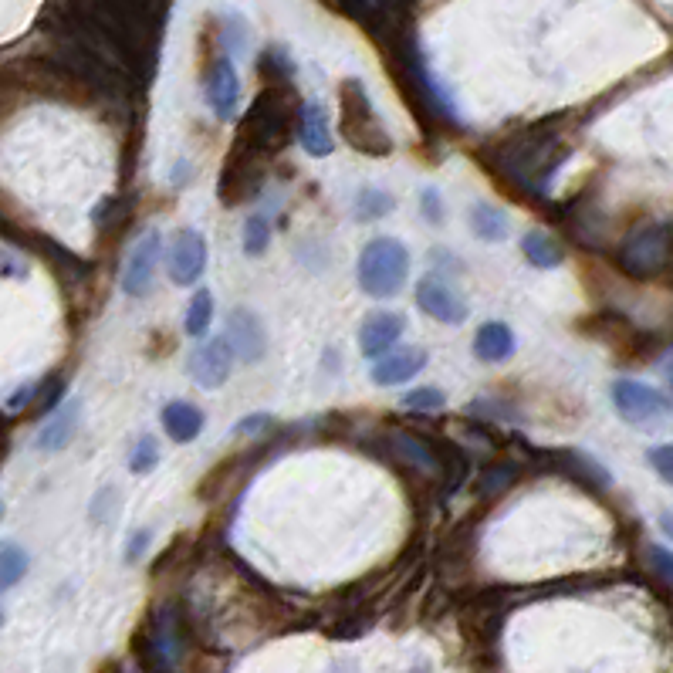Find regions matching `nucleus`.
Masks as SVG:
<instances>
[{
  "label": "nucleus",
  "instance_id": "nucleus-1",
  "mask_svg": "<svg viewBox=\"0 0 673 673\" xmlns=\"http://www.w3.org/2000/svg\"><path fill=\"white\" fill-rule=\"evenodd\" d=\"M410 278V251L396 237H376L359 254V288L369 298H396Z\"/></svg>",
  "mask_w": 673,
  "mask_h": 673
},
{
  "label": "nucleus",
  "instance_id": "nucleus-2",
  "mask_svg": "<svg viewBox=\"0 0 673 673\" xmlns=\"http://www.w3.org/2000/svg\"><path fill=\"white\" fill-rule=\"evenodd\" d=\"M609 396H613L616 413L633 427H653V423H663L673 413L670 396L640 383V379H616Z\"/></svg>",
  "mask_w": 673,
  "mask_h": 673
},
{
  "label": "nucleus",
  "instance_id": "nucleus-3",
  "mask_svg": "<svg viewBox=\"0 0 673 673\" xmlns=\"http://www.w3.org/2000/svg\"><path fill=\"white\" fill-rule=\"evenodd\" d=\"M670 237L673 230L667 224L646 227L640 234H633L630 241L619 247V268L630 274V278H650L670 258Z\"/></svg>",
  "mask_w": 673,
  "mask_h": 673
},
{
  "label": "nucleus",
  "instance_id": "nucleus-4",
  "mask_svg": "<svg viewBox=\"0 0 673 673\" xmlns=\"http://www.w3.org/2000/svg\"><path fill=\"white\" fill-rule=\"evenodd\" d=\"M159 251H163V234H159V230H149V234H143L132 244L126 268H122V291H126L129 298H146L149 291H153Z\"/></svg>",
  "mask_w": 673,
  "mask_h": 673
},
{
  "label": "nucleus",
  "instance_id": "nucleus-5",
  "mask_svg": "<svg viewBox=\"0 0 673 673\" xmlns=\"http://www.w3.org/2000/svg\"><path fill=\"white\" fill-rule=\"evenodd\" d=\"M342 132H345V139H349V143L356 146L359 153H366V156H386L389 149H393V143H389V136H386V129L379 126L373 109H369L366 95H359V92H356V105L345 99Z\"/></svg>",
  "mask_w": 673,
  "mask_h": 673
},
{
  "label": "nucleus",
  "instance_id": "nucleus-6",
  "mask_svg": "<svg viewBox=\"0 0 673 673\" xmlns=\"http://www.w3.org/2000/svg\"><path fill=\"white\" fill-rule=\"evenodd\" d=\"M207 271V241L200 230L180 227L170 241V281L180 288L197 285Z\"/></svg>",
  "mask_w": 673,
  "mask_h": 673
},
{
  "label": "nucleus",
  "instance_id": "nucleus-7",
  "mask_svg": "<svg viewBox=\"0 0 673 673\" xmlns=\"http://www.w3.org/2000/svg\"><path fill=\"white\" fill-rule=\"evenodd\" d=\"M416 305L440 325H464L467 315H471V305H467L440 274H427V278L416 285Z\"/></svg>",
  "mask_w": 673,
  "mask_h": 673
},
{
  "label": "nucleus",
  "instance_id": "nucleus-8",
  "mask_svg": "<svg viewBox=\"0 0 673 673\" xmlns=\"http://www.w3.org/2000/svg\"><path fill=\"white\" fill-rule=\"evenodd\" d=\"M234 349H230L227 335H214L210 342L197 345L187 359V373L197 379L203 389H220L230 379V369H234Z\"/></svg>",
  "mask_w": 673,
  "mask_h": 673
},
{
  "label": "nucleus",
  "instance_id": "nucleus-9",
  "mask_svg": "<svg viewBox=\"0 0 673 673\" xmlns=\"http://www.w3.org/2000/svg\"><path fill=\"white\" fill-rule=\"evenodd\" d=\"M224 335H227L230 349H234V356L247 362V366L261 362L264 352H268V335H264L261 318L254 315L251 308H234V312L227 315Z\"/></svg>",
  "mask_w": 673,
  "mask_h": 673
},
{
  "label": "nucleus",
  "instance_id": "nucleus-10",
  "mask_svg": "<svg viewBox=\"0 0 673 673\" xmlns=\"http://www.w3.org/2000/svg\"><path fill=\"white\" fill-rule=\"evenodd\" d=\"M406 329V318L396 312H373L359 329V349L366 359H383Z\"/></svg>",
  "mask_w": 673,
  "mask_h": 673
},
{
  "label": "nucleus",
  "instance_id": "nucleus-11",
  "mask_svg": "<svg viewBox=\"0 0 673 673\" xmlns=\"http://www.w3.org/2000/svg\"><path fill=\"white\" fill-rule=\"evenodd\" d=\"M423 366H427V352H423V349L386 352L383 359L373 362L369 379H373L376 386H403V383H410L413 376H420Z\"/></svg>",
  "mask_w": 673,
  "mask_h": 673
},
{
  "label": "nucleus",
  "instance_id": "nucleus-12",
  "mask_svg": "<svg viewBox=\"0 0 673 673\" xmlns=\"http://www.w3.org/2000/svg\"><path fill=\"white\" fill-rule=\"evenodd\" d=\"M78 420H82V403L78 400L58 406V410L51 413L38 430V450L41 454H58V450H65L68 444H72Z\"/></svg>",
  "mask_w": 673,
  "mask_h": 673
},
{
  "label": "nucleus",
  "instance_id": "nucleus-13",
  "mask_svg": "<svg viewBox=\"0 0 673 673\" xmlns=\"http://www.w3.org/2000/svg\"><path fill=\"white\" fill-rule=\"evenodd\" d=\"M159 420H163L166 437L176 440V444H193L203 430V410L187 400H170L159 413Z\"/></svg>",
  "mask_w": 673,
  "mask_h": 673
},
{
  "label": "nucleus",
  "instance_id": "nucleus-14",
  "mask_svg": "<svg viewBox=\"0 0 673 673\" xmlns=\"http://www.w3.org/2000/svg\"><path fill=\"white\" fill-rule=\"evenodd\" d=\"M515 352V332L504 322H487L474 335V356L484 362H504Z\"/></svg>",
  "mask_w": 673,
  "mask_h": 673
},
{
  "label": "nucleus",
  "instance_id": "nucleus-15",
  "mask_svg": "<svg viewBox=\"0 0 673 673\" xmlns=\"http://www.w3.org/2000/svg\"><path fill=\"white\" fill-rule=\"evenodd\" d=\"M471 230H474L477 241L498 244V241H508L511 220L501 207H494V203H487V200H477L471 207Z\"/></svg>",
  "mask_w": 673,
  "mask_h": 673
},
{
  "label": "nucleus",
  "instance_id": "nucleus-16",
  "mask_svg": "<svg viewBox=\"0 0 673 673\" xmlns=\"http://www.w3.org/2000/svg\"><path fill=\"white\" fill-rule=\"evenodd\" d=\"M301 149L308 156H329L332 153V132L325 122V112L318 105H305L301 109Z\"/></svg>",
  "mask_w": 673,
  "mask_h": 673
},
{
  "label": "nucleus",
  "instance_id": "nucleus-17",
  "mask_svg": "<svg viewBox=\"0 0 673 673\" xmlns=\"http://www.w3.org/2000/svg\"><path fill=\"white\" fill-rule=\"evenodd\" d=\"M207 102L220 119H230L237 109V78L230 72L227 61H217L214 65V75H210V85H207Z\"/></svg>",
  "mask_w": 673,
  "mask_h": 673
},
{
  "label": "nucleus",
  "instance_id": "nucleus-18",
  "mask_svg": "<svg viewBox=\"0 0 673 673\" xmlns=\"http://www.w3.org/2000/svg\"><path fill=\"white\" fill-rule=\"evenodd\" d=\"M521 251H525V258L531 268H559V264L565 261V251L562 244L555 241L552 234H545V230H528L525 241H521Z\"/></svg>",
  "mask_w": 673,
  "mask_h": 673
},
{
  "label": "nucleus",
  "instance_id": "nucleus-19",
  "mask_svg": "<svg viewBox=\"0 0 673 673\" xmlns=\"http://www.w3.org/2000/svg\"><path fill=\"white\" fill-rule=\"evenodd\" d=\"M210 322H214V295H210L207 288H200L187 305L183 329H187V335H193V339H200V335L210 329Z\"/></svg>",
  "mask_w": 673,
  "mask_h": 673
},
{
  "label": "nucleus",
  "instance_id": "nucleus-20",
  "mask_svg": "<svg viewBox=\"0 0 673 673\" xmlns=\"http://www.w3.org/2000/svg\"><path fill=\"white\" fill-rule=\"evenodd\" d=\"M389 210H393V197H389L386 190H373V187H366V190H359V197H356V207H352V214H356L359 224H373V220L386 217Z\"/></svg>",
  "mask_w": 673,
  "mask_h": 673
},
{
  "label": "nucleus",
  "instance_id": "nucleus-21",
  "mask_svg": "<svg viewBox=\"0 0 673 673\" xmlns=\"http://www.w3.org/2000/svg\"><path fill=\"white\" fill-rule=\"evenodd\" d=\"M268 244H271V220L261 217V214L247 217V224H244V251L251 254V258H261V254L268 251Z\"/></svg>",
  "mask_w": 673,
  "mask_h": 673
},
{
  "label": "nucleus",
  "instance_id": "nucleus-22",
  "mask_svg": "<svg viewBox=\"0 0 673 673\" xmlns=\"http://www.w3.org/2000/svg\"><path fill=\"white\" fill-rule=\"evenodd\" d=\"M0 565H4V589H14L28 575V552L21 545L7 542L4 552H0Z\"/></svg>",
  "mask_w": 673,
  "mask_h": 673
},
{
  "label": "nucleus",
  "instance_id": "nucleus-23",
  "mask_svg": "<svg viewBox=\"0 0 673 673\" xmlns=\"http://www.w3.org/2000/svg\"><path fill=\"white\" fill-rule=\"evenodd\" d=\"M444 403H447V396L440 393L437 386H420L403 396V406L413 413H437V410H444Z\"/></svg>",
  "mask_w": 673,
  "mask_h": 673
},
{
  "label": "nucleus",
  "instance_id": "nucleus-24",
  "mask_svg": "<svg viewBox=\"0 0 673 673\" xmlns=\"http://www.w3.org/2000/svg\"><path fill=\"white\" fill-rule=\"evenodd\" d=\"M153 467H159V444L153 437H139L136 447L129 454V471L132 474H149Z\"/></svg>",
  "mask_w": 673,
  "mask_h": 673
},
{
  "label": "nucleus",
  "instance_id": "nucleus-25",
  "mask_svg": "<svg viewBox=\"0 0 673 673\" xmlns=\"http://www.w3.org/2000/svg\"><path fill=\"white\" fill-rule=\"evenodd\" d=\"M646 460H650V467L657 471L660 481L673 487V444L650 447V450H646Z\"/></svg>",
  "mask_w": 673,
  "mask_h": 673
},
{
  "label": "nucleus",
  "instance_id": "nucleus-26",
  "mask_svg": "<svg viewBox=\"0 0 673 673\" xmlns=\"http://www.w3.org/2000/svg\"><path fill=\"white\" fill-rule=\"evenodd\" d=\"M646 562L663 582H673V552L663 545H646Z\"/></svg>",
  "mask_w": 673,
  "mask_h": 673
},
{
  "label": "nucleus",
  "instance_id": "nucleus-27",
  "mask_svg": "<svg viewBox=\"0 0 673 673\" xmlns=\"http://www.w3.org/2000/svg\"><path fill=\"white\" fill-rule=\"evenodd\" d=\"M41 389H44V386L38 383V379H31V383H24L14 396H7V400H4V410L11 413V416H14V413H21L24 406H31V403H34V396H38Z\"/></svg>",
  "mask_w": 673,
  "mask_h": 673
},
{
  "label": "nucleus",
  "instance_id": "nucleus-28",
  "mask_svg": "<svg viewBox=\"0 0 673 673\" xmlns=\"http://www.w3.org/2000/svg\"><path fill=\"white\" fill-rule=\"evenodd\" d=\"M420 214L427 217L433 227L444 224V200H440V193H437V190H423V197H420Z\"/></svg>",
  "mask_w": 673,
  "mask_h": 673
},
{
  "label": "nucleus",
  "instance_id": "nucleus-29",
  "mask_svg": "<svg viewBox=\"0 0 673 673\" xmlns=\"http://www.w3.org/2000/svg\"><path fill=\"white\" fill-rule=\"evenodd\" d=\"M153 542V531L149 528H136L129 535V545H126V562H139L143 559V552H146V545Z\"/></svg>",
  "mask_w": 673,
  "mask_h": 673
},
{
  "label": "nucleus",
  "instance_id": "nucleus-30",
  "mask_svg": "<svg viewBox=\"0 0 673 673\" xmlns=\"http://www.w3.org/2000/svg\"><path fill=\"white\" fill-rule=\"evenodd\" d=\"M258 427H268V416H251V420H244V423H237V433H251V430H258Z\"/></svg>",
  "mask_w": 673,
  "mask_h": 673
},
{
  "label": "nucleus",
  "instance_id": "nucleus-31",
  "mask_svg": "<svg viewBox=\"0 0 673 673\" xmlns=\"http://www.w3.org/2000/svg\"><path fill=\"white\" fill-rule=\"evenodd\" d=\"M663 373H667V379L673 383V352H670V359H667V366H663Z\"/></svg>",
  "mask_w": 673,
  "mask_h": 673
},
{
  "label": "nucleus",
  "instance_id": "nucleus-32",
  "mask_svg": "<svg viewBox=\"0 0 673 673\" xmlns=\"http://www.w3.org/2000/svg\"><path fill=\"white\" fill-rule=\"evenodd\" d=\"M663 531H667V535H673V518L670 515H663Z\"/></svg>",
  "mask_w": 673,
  "mask_h": 673
}]
</instances>
